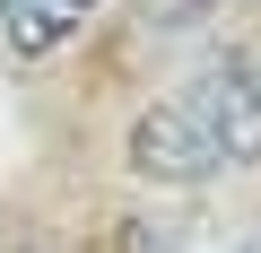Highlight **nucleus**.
Masks as SVG:
<instances>
[{
    "mask_svg": "<svg viewBox=\"0 0 261 253\" xmlns=\"http://www.w3.org/2000/svg\"><path fill=\"white\" fill-rule=\"evenodd\" d=\"M122 166L140 175V183H166V192H192V183H218V149L209 131L192 122L183 96H157L148 113H130V140H122Z\"/></svg>",
    "mask_w": 261,
    "mask_h": 253,
    "instance_id": "f257e3e1",
    "label": "nucleus"
},
{
    "mask_svg": "<svg viewBox=\"0 0 261 253\" xmlns=\"http://www.w3.org/2000/svg\"><path fill=\"white\" fill-rule=\"evenodd\" d=\"M183 105H192V122L209 131V149H218L226 175L261 166V70L252 61H209L183 87Z\"/></svg>",
    "mask_w": 261,
    "mask_h": 253,
    "instance_id": "f03ea898",
    "label": "nucleus"
},
{
    "mask_svg": "<svg viewBox=\"0 0 261 253\" xmlns=\"http://www.w3.org/2000/svg\"><path fill=\"white\" fill-rule=\"evenodd\" d=\"M122 253H218L209 227H166V218H122Z\"/></svg>",
    "mask_w": 261,
    "mask_h": 253,
    "instance_id": "7ed1b4c3",
    "label": "nucleus"
}]
</instances>
